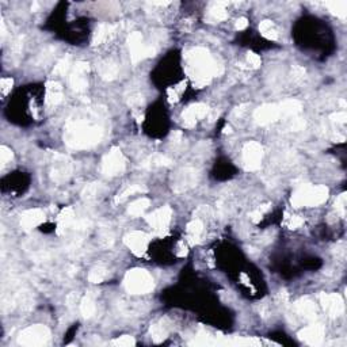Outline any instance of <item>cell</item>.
<instances>
[{
	"mask_svg": "<svg viewBox=\"0 0 347 347\" xmlns=\"http://www.w3.org/2000/svg\"><path fill=\"white\" fill-rule=\"evenodd\" d=\"M50 339V331L46 325L35 324L27 327L18 336V343L22 346L35 347L46 345Z\"/></svg>",
	"mask_w": 347,
	"mask_h": 347,
	"instance_id": "5b68a950",
	"label": "cell"
},
{
	"mask_svg": "<svg viewBox=\"0 0 347 347\" xmlns=\"http://www.w3.org/2000/svg\"><path fill=\"white\" fill-rule=\"evenodd\" d=\"M339 103H341V106H342V107H346V102H345V101H343V99H341V101H339Z\"/></svg>",
	"mask_w": 347,
	"mask_h": 347,
	"instance_id": "816d5d0a",
	"label": "cell"
},
{
	"mask_svg": "<svg viewBox=\"0 0 347 347\" xmlns=\"http://www.w3.org/2000/svg\"><path fill=\"white\" fill-rule=\"evenodd\" d=\"M149 332H151V338L156 342V343H160V342H163L167 338V330H166V327H163V325L160 324L152 325Z\"/></svg>",
	"mask_w": 347,
	"mask_h": 347,
	"instance_id": "e575fe53",
	"label": "cell"
},
{
	"mask_svg": "<svg viewBox=\"0 0 347 347\" xmlns=\"http://www.w3.org/2000/svg\"><path fill=\"white\" fill-rule=\"evenodd\" d=\"M334 122H336V124H345L347 119V114L346 111H336V113L331 114L330 117Z\"/></svg>",
	"mask_w": 347,
	"mask_h": 347,
	"instance_id": "bcb514c9",
	"label": "cell"
},
{
	"mask_svg": "<svg viewBox=\"0 0 347 347\" xmlns=\"http://www.w3.org/2000/svg\"><path fill=\"white\" fill-rule=\"evenodd\" d=\"M149 205H151V201L142 197V198H139V200L133 201L130 204L129 208H128V213H129L130 216L139 217L149 208Z\"/></svg>",
	"mask_w": 347,
	"mask_h": 347,
	"instance_id": "484cf974",
	"label": "cell"
},
{
	"mask_svg": "<svg viewBox=\"0 0 347 347\" xmlns=\"http://www.w3.org/2000/svg\"><path fill=\"white\" fill-rule=\"evenodd\" d=\"M247 63L251 68H259L260 64H262V60L256 53L254 52H248L247 53Z\"/></svg>",
	"mask_w": 347,
	"mask_h": 347,
	"instance_id": "7bdbcfd3",
	"label": "cell"
},
{
	"mask_svg": "<svg viewBox=\"0 0 347 347\" xmlns=\"http://www.w3.org/2000/svg\"><path fill=\"white\" fill-rule=\"evenodd\" d=\"M90 70V65L84 61H77L73 65V69L69 75V84L72 90L76 92L86 91L88 87V80H87V73Z\"/></svg>",
	"mask_w": 347,
	"mask_h": 347,
	"instance_id": "9c48e42d",
	"label": "cell"
},
{
	"mask_svg": "<svg viewBox=\"0 0 347 347\" xmlns=\"http://www.w3.org/2000/svg\"><path fill=\"white\" fill-rule=\"evenodd\" d=\"M72 174V162L64 155H54L53 166H52V171H50V176L54 182L61 183L67 179L69 178Z\"/></svg>",
	"mask_w": 347,
	"mask_h": 347,
	"instance_id": "8fae6325",
	"label": "cell"
},
{
	"mask_svg": "<svg viewBox=\"0 0 347 347\" xmlns=\"http://www.w3.org/2000/svg\"><path fill=\"white\" fill-rule=\"evenodd\" d=\"M247 104H240V106H238V107L235 108V111H233V115L235 117H242L243 115V113L247 110Z\"/></svg>",
	"mask_w": 347,
	"mask_h": 347,
	"instance_id": "681fc988",
	"label": "cell"
},
{
	"mask_svg": "<svg viewBox=\"0 0 347 347\" xmlns=\"http://www.w3.org/2000/svg\"><path fill=\"white\" fill-rule=\"evenodd\" d=\"M202 231H204V222H202V220H200V218H195L194 217V218L187 224V233H189V238L193 239V242H194V239L197 240V239L200 238Z\"/></svg>",
	"mask_w": 347,
	"mask_h": 347,
	"instance_id": "1f68e13d",
	"label": "cell"
},
{
	"mask_svg": "<svg viewBox=\"0 0 347 347\" xmlns=\"http://www.w3.org/2000/svg\"><path fill=\"white\" fill-rule=\"evenodd\" d=\"M103 136V128L98 124L97 117L70 118L64 130L65 144L75 149H86L97 145Z\"/></svg>",
	"mask_w": 347,
	"mask_h": 347,
	"instance_id": "6da1fadb",
	"label": "cell"
},
{
	"mask_svg": "<svg viewBox=\"0 0 347 347\" xmlns=\"http://www.w3.org/2000/svg\"><path fill=\"white\" fill-rule=\"evenodd\" d=\"M168 102L170 103H175L178 102L179 99V92L176 88H168Z\"/></svg>",
	"mask_w": 347,
	"mask_h": 347,
	"instance_id": "7dc6e473",
	"label": "cell"
},
{
	"mask_svg": "<svg viewBox=\"0 0 347 347\" xmlns=\"http://www.w3.org/2000/svg\"><path fill=\"white\" fill-rule=\"evenodd\" d=\"M128 45L130 49V59L132 63L136 64L145 57H153L156 54V49L153 46L144 45V38L142 34L139 32L132 33L128 38Z\"/></svg>",
	"mask_w": 347,
	"mask_h": 347,
	"instance_id": "8992f818",
	"label": "cell"
},
{
	"mask_svg": "<svg viewBox=\"0 0 347 347\" xmlns=\"http://www.w3.org/2000/svg\"><path fill=\"white\" fill-rule=\"evenodd\" d=\"M70 56H64L63 59L59 60V63L54 65L53 75L56 76H64L65 73H68V70L70 69Z\"/></svg>",
	"mask_w": 347,
	"mask_h": 347,
	"instance_id": "d6a6232c",
	"label": "cell"
},
{
	"mask_svg": "<svg viewBox=\"0 0 347 347\" xmlns=\"http://www.w3.org/2000/svg\"><path fill=\"white\" fill-rule=\"evenodd\" d=\"M126 160L118 146H113L102 160V173L107 176H115L125 171Z\"/></svg>",
	"mask_w": 347,
	"mask_h": 347,
	"instance_id": "52a82bcc",
	"label": "cell"
},
{
	"mask_svg": "<svg viewBox=\"0 0 347 347\" xmlns=\"http://www.w3.org/2000/svg\"><path fill=\"white\" fill-rule=\"evenodd\" d=\"M259 32L263 37L270 39V41H277V39H278V35H279V34H278V29H277L276 25L271 21L260 22Z\"/></svg>",
	"mask_w": 347,
	"mask_h": 347,
	"instance_id": "83f0119b",
	"label": "cell"
},
{
	"mask_svg": "<svg viewBox=\"0 0 347 347\" xmlns=\"http://www.w3.org/2000/svg\"><path fill=\"white\" fill-rule=\"evenodd\" d=\"M45 221V214L41 209H29L21 214V225L25 231L41 225Z\"/></svg>",
	"mask_w": 347,
	"mask_h": 347,
	"instance_id": "ac0fdd59",
	"label": "cell"
},
{
	"mask_svg": "<svg viewBox=\"0 0 347 347\" xmlns=\"http://www.w3.org/2000/svg\"><path fill=\"white\" fill-rule=\"evenodd\" d=\"M227 3H222V1H216V3H211L208 11V15L213 21H225L228 16V11L225 8Z\"/></svg>",
	"mask_w": 347,
	"mask_h": 347,
	"instance_id": "cb8c5ba5",
	"label": "cell"
},
{
	"mask_svg": "<svg viewBox=\"0 0 347 347\" xmlns=\"http://www.w3.org/2000/svg\"><path fill=\"white\" fill-rule=\"evenodd\" d=\"M14 86V80L11 77H3L0 81V90H1V95L5 97L8 92L11 91V88Z\"/></svg>",
	"mask_w": 347,
	"mask_h": 347,
	"instance_id": "60d3db41",
	"label": "cell"
},
{
	"mask_svg": "<svg viewBox=\"0 0 347 347\" xmlns=\"http://www.w3.org/2000/svg\"><path fill=\"white\" fill-rule=\"evenodd\" d=\"M124 242L133 254L141 256V255H144L146 252L148 244H149V236L145 232L133 231V232L128 233L125 236Z\"/></svg>",
	"mask_w": 347,
	"mask_h": 347,
	"instance_id": "4fadbf2b",
	"label": "cell"
},
{
	"mask_svg": "<svg viewBox=\"0 0 347 347\" xmlns=\"http://www.w3.org/2000/svg\"><path fill=\"white\" fill-rule=\"evenodd\" d=\"M95 309H97V307H95V301H94L92 296L87 294V296H84V297L81 298L80 313L83 314V317H86V319L92 317L94 313H95Z\"/></svg>",
	"mask_w": 347,
	"mask_h": 347,
	"instance_id": "f1b7e54d",
	"label": "cell"
},
{
	"mask_svg": "<svg viewBox=\"0 0 347 347\" xmlns=\"http://www.w3.org/2000/svg\"><path fill=\"white\" fill-rule=\"evenodd\" d=\"M142 102H144V99H142V95H141L140 92H133L128 98V103H129V106H132V107H140Z\"/></svg>",
	"mask_w": 347,
	"mask_h": 347,
	"instance_id": "ab89813d",
	"label": "cell"
},
{
	"mask_svg": "<svg viewBox=\"0 0 347 347\" xmlns=\"http://www.w3.org/2000/svg\"><path fill=\"white\" fill-rule=\"evenodd\" d=\"M171 160L164 155H152L148 159H145L144 162L141 163V167L144 168H155V167H163V166H170Z\"/></svg>",
	"mask_w": 347,
	"mask_h": 347,
	"instance_id": "4316f807",
	"label": "cell"
},
{
	"mask_svg": "<svg viewBox=\"0 0 347 347\" xmlns=\"http://www.w3.org/2000/svg\"><path fill=\"white\" fill-rule=\"evenodd\" d=\"M303 224H304L303 217L292 216L290 218H289V221H287V228H290V229H297V228L301 227Z\"/></svg>",
	"mask_w": 347,
	"mask_h": 347,
	"instance_id": "f6af8a7d",
	"label": "cell"
},
{
	"mask_svg": "<svg viewBox=\"0 0 347 347\" xmlns=\"http://www.w3.org/2000/svg\"><path fill=\"white\" fill-rule=\"evenodd\" d=\"M171 216H173L171 208L170 206H163V208H159L155 211H152L151 214H148L146 216V222L156 232L163 233L164 231H167L168 224L171 221Z\"/></svg>",
	"mask_w": 347,
	"mask_h": 347,
	"instance_id": "30bf717a",
	"label": "cell"
},
{
	"mask_svg": "<svg viewBox=\"0 0 347 347\" xmlns=\"http://www.w3.org/2000/svg\"><path fill=\"white\" fill-rule=\"evenodd\" d=\"M98 69H99V73L102 76V79H104V80H114L118 75L119 70L118 65L111 60H104L102 63H99Z\"/></svg>",
	"mask_w": 347,
	"mask_h": 347,
	"instance_id": "7402d4cb",
	"label": "cell"
},
{
	"mask_svg": "<svg viewBox=\"0 0 347 347\" xmlns=\"http://www.w3.org/2000/svg\"><path fill=\"white\" fill-rule=\"evenodd\" d=\"M210 108L208 107L204 103H195L191 104L182 113V121H183L184 128H194L198 119L205 118L209 114Z\"/></svg>",
	"mask_w": 347,
	"mask_h": 347,
	"instance_id": "5bb4252c",
	"label": "cell"
},
{
	"mask_svg": "<svg viewBox=\"0 0 347 347\" xmlns=\"http://www.w3.org/2000/svg\"><path fill=\"white\" fill-rule=\"evenodd\" d=\"M38 8H39V4H38L37 1H34V3H33V5H32V11H37Z\"/></svg>",
	"mask_w": 347,
	"mask_h": 347,
	"instance_id": "f907efd6",
	"label": "cell"
},
{
	"mask_svg": "<svg viewBox=\"0 0 347 347\" xmlns=\"http://www.w3.org/2000/svg\"><path fill=\"white\" fill-rule=\"evenodd\" d=\"M12 156H14V153H12V151H11L8 146H0V163H1V166H4L5 163L10 162Z\"/></svg>",
	"mask_w": 347,
	"mask_h": 347,
	"instance_id": "74e56055",
	"label": "cell"
},
{
	"mask_svg": "<svg viewBox=\"0 0 347 347\" xmlns=\"http://www.w3.org/2000/svg\"><path fill=\"white\" fill-rule=\"evenodd\" d=\"M101 187H102L101 183L87 184L84 190H83V193H81L83 198L84 200H94V198H97L98 195H99V191H101Z\"/></svg>",
	"mask_w": 347,
	"mask_h": 347,
	"instance_id": "d590c367",
	"label": "cell"
},
{
	"mask_svg": "<svg viewBox=\"0 0 347 347\" xmlns=\"http://www.w3.org/2000/svg\"><path fill=\"white\" fill-rule=\"evenodd\" d=\"M263 146L256 141H248L243 146V164L245 171H256L262 164Z\"/></svg>",
	"mask_w": 347,
	"mask_h": 347,
	"instance_id": "ba28073f",
	"label": "cell"
},
{
	"mask_svg": "<svg viewBox=\"0 0 347 347\" xmlns=\"http://www.w3.org/2000/svg\"><path fill=\"white\" fill-rule=\"evenodd\" d=\"M269 206L270 205H263L262 208H259V209L254 210L251 214H249V218H251L254 222H259L260 220H262L263 214H265V211L269 210Z\"/></svg>",
	"mask_w": 347,
	"mask_h": 347,
	"instance_id": "ee69618b",
	"label": "cell"
},
{
	"mask_svg": "<svg viewBox=\"0 0 347 347\" xmlns=\"http://www.w3.org/2000/svg\"><path fill=\"white\" fill-rule=\"evenodd\" d=\"M124 286L130 294H146L155 286L152 276L144 269H133L126 273Z\"/></svg>",
	"mask_w": 347,
	"mask_h": 347,
	"instance_id": "277c9868",
	"label": "cell"
},
{
	"mask_svg": "<svg viewBox=\"0 0 347 347\" xmlns=\"http://www.w3.org/2000/svg\"><path fill=\"white\" fill-rule=\"evenodd\" d=\"M187 73L198 88L209 84L213 76L221 75L224 67L213 59L205 48H194L186 53Z\"/></svg>",
	"mask_w": 347,
	"mask_h": 347,
	"instance_id": "7a4b0ae2",
	"label": "cell"
},
{
	"mask_svg": "<svg viewBox=\"0 0 347 347\" xmlns=\"http://www.w3.org/2000/svg\"><path fill=\"white\" fill-rule=\"evenodd\" d=\"M281 117L278 104H263L255 110L254 119L258 125H267Z\"/></svg>",
	"mask_w": 347,
	"mask_h": 347,
	"instance_id": "2e32d148",
	"label": "cell"
},
{
	"mask_svg": "<svg viewBox=\"0 0 347 347\" xmlns=\"http://www.w3.org/2000/svg\"><path fill=\"white\" fill-rule=\"evenodd\" d=\"M294 307H296V311H297L298 313L301 314V316H304L305 319L314 320L317 317V308H316L313 301H311L309 298H301V300H298Z\"/></svg>",
	"mask_w": 347,
	"mask_h": 347,
	"instance_id": "d6986e66",
	"label": "cell"
},
{
	"mask_svg": "<svg viewBox=\"0 0 347 347\" xmlns=\"http://www.w3.org/2000/svg\"><path fill=\"white\" fill-rule=\"evenodd\" d=\"M325 7H328L334 15L339 16L345 19L347 15V1L345 0H338V1H325Z\"/></svg>",
	"mask_w": 347,
	"mask_h": 347,
	"instance_id": "f546056e",
	"label": "cell"
},
{
	"mask_svg": "<svg viewBox=\"0 0 347 347\" xmlns=\"http://www.w3.org/2000/svg\"><path fill=\"white\" fill-rule=\"evenodd\" d=\"M320 304L330 317H338L345 311V304L339 294L336 293H323L320 294Z\"/></svg>",
	"mask_w": 347,
	"mask_h": 347,
	"instance_id": "7c38bea8",
	"label": "cell"
},
{
	"mask_svg": "<svg viewBox=\"0 0 347 347\" xmlns=\"http://www.w3.org/2000/svg\"><path fill=\"white\" fill-rule=\"evenodd\" d=\"M328 198V189L325 186L301 184L292 195V205L294 208H313L321 205Z\"/></svg>",
	"mask_w": 347,
	"mask_h": 347,
	"instance_id": "3957f363",
	"label": "cell"
},
{
	"mask_svg": "<svg viewBox=\"0 0 347 347\" xmlns=\"http://www.w3.org/2000/svg\"><path fill=\"white\" fill-rule=\"evenodd\" d=\"M301 103L296 101V99H289V101H285L283 103L279 104V113L283 117H293L301 111Z\"/></svg>",
	"mask_w": 347,
	"mask_h": 347,
	"instance_id": "d4e9b609",
	"label": "cell"
},
{
	"mask_svg": "<svg viewBox=\"0 0 347 347\" xmlns=\"http://www.w3.org/2000/svg\"><path fill=\"white\" fill-rule=\"evenodd\" d=\"M114 34H115V26L103 23V25H101L95 30V34H94V38H92V43L94 45H101V43L108 41Z\"/></svg>",
	"mask_w": 347,
	"mask_h": 347,
	"instance_id": "44dd1931",
	"label": "cell"
},
{
	"mask_svg": "<svg viewBox=\"0 0 347 347\" xmlns=\"http://www.w3.org/2000/svg\"><path fill=\"white\" fill-rule=\"evenodd\" d=\"M63 87L59 81H49L46 84V103L50 106H57L63 101Z\"/></svg>",
	"mask_w": 347,
	"mask_h": 347,
	"instance_id": "ffe728a7",
	"label": "cell"
},
{
	"mask_svg": "<svg viewBox=\"0 0 347 347\" xmlns=\"http://www.w3.org/2000/svg\"><path fill=\"white\" fill-rule=\"evenodd\" d=\"M145 191L146 187H144V186H141V184H132V186H129L128 189H125L122 193H119V194L115 197V202H117V204H121V202H124L125 200H128L130 195L140 194V193H145Z\"/></svg>",
	"mask_w": 347,
	"mask_h": 347,
	"instance_id": "4dcf8cb0",
	"label": "cell"
},
{
	"mask_svg": "<svg viewBox=\"0 0 347 347\" xmlns=\"http://www.w3.org/2000/svg\"><path fill=\"white\" fill-rule=\"evenodd\" d=\"M346 205H347L346 194H341L335 201L336 211H339L342 216H345V214H346Z\"/></svg>",
	"mask_w": 347,
	"mask_h": 347,
	"instance_id": "f35d334b",
	"label": "cell"
},
{
	"mask_svg": "<svg viewBox=\"0 0 347 347\" xmlns=\"http://www.w3.org/2000/svg\"><path fill=\"white\" fill-rule=\"evenodd\" d=\"M108 276V271L104 269V267H95L90 271L88 274V281L92 282V283H101L103 282Z\"/></svg>",
	"mask_w": 347,
	"mask_h": 347,
	"instance_id": "836d02e7",
	"label": "cell"
},
{
	"mask_svg": "<svg viewBox=\"0 0 347 347\" xmlns=\"http://www.w3.org/2000/svg\"><path fill=\"white\" fill-rule=\"evenodd\" d=\"M75 224V213L72 208H65L59 216V233H63Z\"/></svg>",
	"mask_w": 347,
	"mask_h": 347,
	"instance_id": "603a6c76",
	"label": "cell"
},
{
	"mask_svg": "<svg viewBox=\"0 0 347 347\" xmlns=\"http://www.w3.org/2000/svg\"><path fill=\"white\" fill-rule=\"evenodd\" d=\"M197 182V175L194 170L191 168H183L180 170L174 180V189L175 191H184V190L193 187Z\"/></svg>",
	"mask_w": 347,
	"mask_h": 347,
	"instance_id": "e0dca14e",
	"label": "cell"
},
{
	"mask_svg": "<svg viewBox=\"0 0 347 347\" xmlns=\"http://www.w3.org/2000/svg\"><path fill=\"white\" fill-rule=\"evenodd\" d=\"M305 75H307V72H305V69H304L303 67H294L292 70V77L293 80L296 81V83H301V81L305 79Z\"/></svg>",
	"mask_w": 347,
	"mask_h": 347,
	"instance_id": "b9f144b4",
	"label": "cell"
},
{
	"mask_svg": "<svg viewBox=\"0 0 347 347\" xmlns=\"http://www.w3.org/2000/svg\"><path fill=\"white\" fill-rule=\"evenodd\" d=\"M247 26H248V19L247 18H239L236 21V25H235L236 30H244Z\"/></svg>",
	"mask_w": 347,
	"mask_h": 347,
	"instance_id": "c3c4849f",
	"label": "cell"
},
{
	"mask_svg": "<svg viewBox=\"0 0 347 347\" xmlns=\"http://www.w3.org/2000/svg\"><path fill=\"white\" fill-rule=\"evenodd\" d=\"M324 327L321 324H312L298 332V338L309 346H320L324 341Z\"/></svg>",
	"mask_w": 347,
	"mask_h": 347,
	"instance_id": "9a60e30c",
	"label": "cell"
},
{
	"mask_svg": "<svg viewBox=\"0 0 347 347\" xmlns=\"http://www.w3.org/2000/svg\"><path fill=\"white\" fill-rule=\"evenodd\" d=\"M111 343H113L114 346L130 347V346H135L136 341L133 339V338H132V336L124 335V336H119V338H117V339H114Z\"/></svg>",
	"mask_w": 347,
	"mask_h": 347,
	"instance_id": "8d00e7d4",
	"label": "cell"
}]
</instances>
